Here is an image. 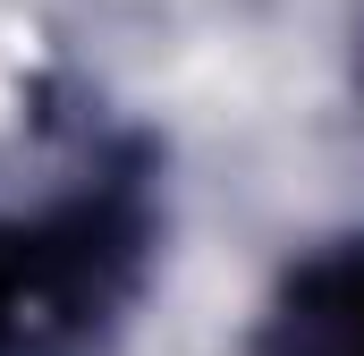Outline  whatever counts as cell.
<instances>
[{
  "label": "cell",
  "mask_w": 364,
  "mask_h": 356,
  "mask_svg": "<svg viewBox=\"0 0 364 356\" xmlns=\"http://www.w3.org/2000/svg\"><path fill=\"white\" fill-rule=\"evenodd\" d=\"M279 356H364V246L296 280V297L279 314Z\"/></svg>",
  "instance_id": "7a4b0ae2"
},
{
  "label": "cell",
  "mask_w": 364,
  "mask_h": 356,
  "mask_svg": "<svg viewBox=\"0 0 364 356\" xmlns=\"http://www.w3.org/2000/svg\"><path fill=\"white\" fill-rule=\"evenodd\" d=\"M102 263H110V229L93 212L0 229V356H51L102 297Z\"/></svg>",
  "instance_id": "6da1fadb"
}]
</instances>
